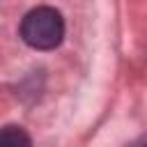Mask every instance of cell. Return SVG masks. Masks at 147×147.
<instances>
[{"label":"cell","instance_id":"obj_2","mask_svg":"<svg viewBox=\"0 0 147 147\" xmlns=\"http://www.w3.org/2000/svg\"><path fill=\"white\" fill-rule=\"evenodd\" d=\"M0 147H32V140L23 126L7 124L0 133Z\"/></svg>","mask_w":147,"mask_h":147},{"label":"cell","instance_id":"obj_3","mask_svg":"<svg viewBox=\"0 0 147 147\" xmlns=\"http://www.w3.org/2000/svg\"><path fill=\"white\" fill-rule=\"evenodd\" d=\"M131 147H147V136H142V138H138Z\"/></svg>","mask_w":147,"mask_h":147},{"label":"cell","instance_id":"obj_1","mask_svg":"<svg viewBox=\"0 0 147 147\" xmlns=\"http://www.w3.org/2000/svg\"><path fill=\"white\" fill-rule=\"evenodd\" d=\"M21 39L34 51H53L64 39V18L55 7L41 5L30 9L21 21Z\"/></svg>","mask_w":147,"mask_h":147}]
</instances>
